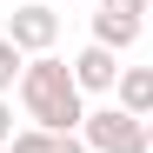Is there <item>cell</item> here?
Instances as JSON below:
<instances>
[{
    "label": "cell",
    "instance_id": "obj_1",
    "mask_svg": "<svg viewBox=\"0 0 153 153\" xmlns=\"http://www.w3.org/2000/svg\"><path fill=\"white\" fill-rule=\"evenodd\" d=\"M20 107H27V126H47V133H80L87 126V93L73 80V60L40 53L20 73Z\"/></svg>",
    "mask_w": 153,
    "mask_h": 153
},
{
    "label": "cell",
    "instance_id": "obj_2",
    "mask_svg": "<svg viewBox=\"0 0 153 153\" xmlns=\"http://www.w3.org/2000/svg\"><path fill=\"white\" fill-rule=\"evenodd\" d=\"M80 140H87V153H153L146 146V120L126 113V107H87Z\"/></svg>",
    "mask_w": 153,
    "mask_h": 153
},
{
    "label": "cell",
    "instance_id": "obj_3",
    "mask_svg": "<svg viewBox=\"0 0 153 153\" xmlns=\"http://www.w3.org/2000/svg\"><path fill=\"white\" fill-rule=\"evenodd\" d=\"M146 33V0H93V47L126 53Z\"/></svg>",
    "mask_w": 153,
    "mask_h": 153
},
{
    "label": "cell",
    "instance_id": "obj_4",
    "mask_svg": "<svg viewBox=\"0 0 153 153\" xmlns=\"http://www.w3.org/2000/svg\"><path fill=\"white\" fill-rule=\"evenodd\" d=\"M7 40H13L27 60L53 53V40H60V13L47 7V0H27V7H13V13H7Z\"/></svg>",
    "mask_w": 153,
    "mask_h": 153
},
{
    "label": "cell",
    "instance_id": "obj_5",
    "mask_svg": "<svg viewBox=\"0 0 153 153\" xmlns=\"http://www.w3.org/2000/svg\"><path fill=\"white\" fill-rule=\"evenodd\" d=\"M120 73H126V67H120L113 47H93V40H87L80 53H73V80H80V93H113Z\"/></svg>",
    "mask_w": 153,
    "mask_h": 153
},
{
    "label": "cell",
    "instance_id": "obj_6",
    "mask_svg": "<svg viewBox=\"0 0 153 153\" xmlns=\"http://www.w3.org/2000/svg\"><path fill=\"white\" fill-rule=\"evenodd\" d=\"M113 107H126V113L153 120V67H126V73H120V87H113Z\"/></svg>",
    "mask_w": 153,
    "mask_h": 153
},
{
    "label": "cell",
    "instance_id": "obj_7",
    "mask_svg": "<svg viewBox=\"0 0 153 153\" xmlns=\"http://www.w3.org/2000/svg\"><path fill=\"white\" fill-rule=\"evenodd\" d=\"M13 153H87V140L80 133H47V126H20Z\"/></svg>",
    "mask_w": 153,
    "mask_h": 153
},
{
    "label": "cell",
    "instance_id": "obj_8",
    "mask_svg": "<svg viewBox=\"0 0 153 153\" xmlns=\"http://www.w3.org/2000/svg\"><path fill=\"white\" fill-rule=\"evenodd\" d=\"M20 73H27V53L0 33V93H20Z\"/></svg>",
    "mask_w": 153,
    "mask_h": 153
},
{
    "label": "cell",
    "instance_id": "obj_9",
    "mask_svg": "<svg viewBox=\"0 0 153 153\" xmlns=\"http://www.w3.org/2000/svg\"><path fill=\"white\" fill-rule=\"evenodd\" d=\"M13 133H20V126H13V100L0 93V146H13Z\"/></svg>",
    "mask_w": 153,
    "mask_h": 153
},
{
    "label": "cell",
    "instance_id": "obj_10",
    "mask_svg": "<svg viewBox=\"0 0 153 153\" xmlns=\"http://www.w3.org/2000/svg\"><path fill=\"white\" fill-rule=\"evenodd\" d=\"M146 27H153V0H146Z\"/></svg>",
    "mask_w": 153,
    "mask_h": 153
},
{
    "label": "cell",
    "instance_id": "obj_11",
    "mask_svg": "<svg viewBox=\"0 0 153 153\" xmlns=\"http://www.w3.org/2000/svg\"><path fill=\"white\" fill-rule=\"evenodd\" d=\"M146 146H153V120H146Z\"/></svg>",
    "mask_w": 153,
    "mask_h": 153
},
{
    "label": "cell",
    "instance_id": "obj_12",
    "mask_svg": "<svg viewBox=\"0 0 153 153\" xmlns=\"http://www.w3.org/2000/svg\"><path fill=\"white\" fill-rule=\"evenodd\" d=\"M60 7H80V0H60Z\"/></svg>",
    "mask_w": 153,
    "mask_h": 153
},
{
    "label": "cell",
    "instance_id": "obj_13",
    "mask_svg": "<svg viewBox=\"0 0 153 153\" xmlns=\"http://www.w3.org/2000/svg\"><path fill=\"white\" fill-rule=\"evenodd\" d=\"M0 153H13V146H0Z\"/></svg>",
    "mask_w": 153,
    "mask_h": 153
}]
</instances>
